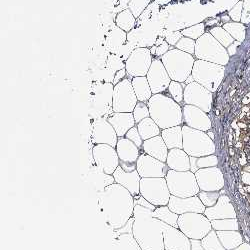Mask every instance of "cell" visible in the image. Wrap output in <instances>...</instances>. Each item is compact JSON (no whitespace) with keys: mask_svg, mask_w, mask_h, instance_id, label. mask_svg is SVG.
Masks as SVG:
<instances>
[{"mask_svg":"<svg viewBox=\"0 0 250 250\" xmlns=\"http://www.w3.org/2000/svg\"><path fill=\"white\" fill-rule=\"evenodd\" d=\"M169 44L166 42V41L164 40L163 42L161 44H159L158 46H156V52H155V55L156 56H160L162 57L166 52H168L169 50Z\"/></svg>","mask_w":250,"mask_h":250,"instance_id":"obj_51","label":"cell"},{"mask_svg":"<svg viewBox=\"0 0 250 250\" xmlns=\"http://www.w3.org/2000/svg\"><path fill=\"white\" fill-rule=\"evenodd\" d=\"M198 197L200 198L201 202L204 204L205 207H212L214 206L219 197L220 193L219 191H201L198 193Z\"/></svg>","mask_w":250,"mask_h":250,"instance_id":"obj_38","label":"cell"},{"mask_svg":"<svg viewBox=\"0 0 250 250\" xmlns=\"http://www.w3.org/2000/svg\"><path fill=\"white\" fill-rule=\"evenodd\" d=\"M115 148L119 157L120 167L127 172L136 170V163L140 156L139 147L126 137H120Z\"/></svg>","mask_w":250,"mask_h":250,"instance_id":"obj_15","label":"cell"},{"mask_svg":"<svg viewBox=\"0 0 250 250\" xmlns=\"http://www.w3.org/2000/svg\"><path fill=\"white\" fill-rule=\"evenodd\" d=\"M125 137H126L127 139H129L130 141H132L137 147H142V145H143V139H142V137H141V135H140V133H139V131H138V128L137 127H132L127 133H126V135H125Z\"/></svg>","mask_w":250,"mask_h":250,"instance_id":"obj_45","label":"cell"},{"mask_svg":"<svg viewBox=\"0 0 250 250\" xmlns=\"http://www.w3.org/2000/svg\"><path fill=\"white\" fill-rule=\"evenodd\" d=\"M134 205H140L143 207H146V208H149V209H151V210L156 209V206L151 204L147 199H145L141 194L134 196Z\"/></svg>","mask_w":250,"mask_h":250,"instance_id":"obj_50","label":"cell"},{"mask_svg":"<svg viewBox=\"0 0 250 250\" xmlns=\"http://www.w3.org/2000/svg\"><path fill=\"white\" fill-rule=\"evenodd\" d=\"M142 149L144 153H146L162 162H166V160H167L169 149L166 146L161 135L144 140Z\"/></svg>","mask_w":250,"mask_h":250,"instance_id":"obj_26","label":"cell"},{"mask_svg":"<svg viewBox=\"0 0 250 250\" xmlns=\"http://www.w3.org/2000/svg\"><path fill=\"white\" fill-rule=\"evenodd\" d=\"M181 34L180 32H172V31H168L165 35V41L167 42L169 45H176L179 40L181 39Z\"/></svg>","mask_w":250,"mask_h":250,"instance_id":"obj_48","label":"cell"},{"mask_svg":"<svg viewBox=\"0 0 250 250\" xmlns=\"http://www.w3.org/2000/svg\"><path fill=\"white\" fill-rule=\"evenodd\" d=\"M183 99L186 104L196 106L205 112H209L211 109V92L197 82H192L187 84L184 90Z\"/></svg>","mask_w":250,"mask_h":250,"instance_id":"obj_14","label":"cell"},{"mask_svg":"<svg viewBox=\"0 0 250 250\" xmlns=\"http://www.w3.org/2000/svg\"><path fill=\"white\" fill-rule=\"evenodd\" d=\"M140 194L156 207L168 205L171 196L165 177L141 178Z\"/></svg>","mask_w":250,"mask_h":250,"instance_id":"obj_7","label":"cell"},{"mask_svg":"<svg viewBox=\"0 0 250 250\" xmlns=\"http://www.w3.org/2000/svg\"><path fill=\"white\" fill-rule=\"evenodd\" d=\"M203 214L210 221L216 219L236 218L234 207L227 195H220L217 203L212 207H206Z\"/></svg>","mask_w":250,"mask_h":250,"instance_id":"obj_23","label":"cell"},{"mask_svg":"<svg viewBox=\"0 0 250 250\" xmlns=\"http://www.w3.org/2000/svg\"><path fill=\"white\" fill-rule=\"evenodd\" d=\"M183 118L187 126L191 128L201 131H207L211 128L209 117L205 111L196 106L186 104L183 107Z\"/></svg>","mask_w":250,"mask_h":250,"instance_id":"obj_22","label":"cell"},{"mask_svg":"<svg viewBox=\"0 0 250 250\" xmlns=\"http://www.w3.org/2000/svg\"><path fill=\"white\" fill-rule=\"evenodd\" d=\"M112 95L113 112H133L138 99L129 79H123L115 84Z\"/></svg>","mask_w":250,"mask_h":250,"instance_id":"obj_10","label":"cell"},{"mask_svg":"<svg viewBox=\"0 0 250 250\" xmlns=\"http://www.w3.org/2000/svg\"><path fill=\"white\" fill-rule=\"evenodd\" d=\"M182 134L183 150L189 156L198 158L214 154L215 144L204 131L185 125L182 127Z\"/></svg>","mask_w":250,"mask_h":250,"instance_id":"obj_5","label":"cell"},{"mask_svg":"<svg viewBox=\"0 0 250 250\" xmlns=\"http://www.w3.org/2000/svg\"><path fill=\"white\" fill-rule=\"evenodd\" d=\"M168 91L171 95V98L174 99L177 103H180L183 100V98H184L183 87L179 82L171 81L169 84V87H168Z\"/></svg>","mask_w":250,"mask_h":250,"instance_id":"obj_42","label":"cell"},{"mask_svg":"<svg viewBox=\"0 0 250 250\" xmlns=\"http://www.w3.org/2000/svg\"><path fill=\"white\" fill-rule=\"evenodd\" d=\"M150 117L161 130L178 126L182 123L183 111L179 104L162 93L153 94L147 102Z\"/></svg>","mask_w":250,"mask_h":250,"instance_id":"obj_3","label":"cell"},{"mask_svg":"<svg viewBox=\"0 0 250 250\" xmlns=\"http://www.w3.org/2000/svg\"><path fill=\"white\" fill-rule=\"evenodd\" d=\"M133 116L135 119V122L138 124L140 121H142L143 119L150 117V113H149V107L147 102H141L138 101V103L136 104V106L133 110Z\"/></svg>","mask_w":250,"mask_h":250,"instance_id":"obj_39","label":"cell"},{"mask_svg":"<svg viewBox=\"0 0 250 250\" xmlns=\"http://www.w3.org/2000/svg\"><path fill=\"white\" fill-rule=\"evenodd\" d=\"M207 134H208V136H209L211 139H213V137H214V136H213V133H211V132H208Z\"/></svg>","mask_w":250,"mask_h":250,"instance_id":"obj_58","label":"cell"},{"mask_svg":"<svg viewBox=\"0 0 250 250\" xmlns=\"http://www.w3.org/2000/svg\"><path fill=\"white\" fill-rule=\"evenodd\" d=\"M190 244H191V250H205L201 240L199 239H190Z\"/></svg>","mask_w":250,"mask_h":250,"instance_id":"obj_53","label":"cell"},{"mask_svg":"<svg viewBox=\"0 0 250 250\" xmlns=\"http://www.w3.org/2000/svg\"><path fill=\"white\" fill-rule=\"evenodd\" d=\"M131 1V0H119V5H118V7L120 8V9H126V6H128V4H129V2Z\"/></svg>","mask_w":250,"mask_h":250,"instance_id":"obj_55","label":"cell"},{"mask_svg":"<svg viewBox=\"0 0 250 250\" xmlns=\"http://www.w3.org/2000/svg\"><path fill=\"white\" fill-rule=\"evenodd\" d=\"M150 52H151V54H155V52H156V45H154V46L150 49Z\"/></svg>","mask_w":250,"mask_h":250,"instance_id":"obj_57","label":"cell"},{"mask_svg":"<svg viewBox=\"0 0 250 250\" xmlns=\"http://www.w3.org/2000/svg\"><path fill=\"white\" fill-rule=\"evenodd\" d=\"M127 40V33L118 26H115L109 33L107 40H106V46L112 52V54H116L119 48L126 43Z\"/></svg>","mask_w":250,"mask_h":250,"instance_id":"obj_30","label":"cell"},{"mask_svg":"<svg viewBox=\"0 0 250 250\" xmlns=\"http://www.w3.org/2000/svg\"><path fill=\"white\" fill-rule=\"evenodd\" d=\"M153 216L157 218L160 221H163L165 223H167L173 227L178 228V217L179 215L172 212L170 210V208L168 205L165 206H158L156 207V209L153 210Z\"/></svg>","mask_w":250,"mask_h":250,"instance_id":"obj_33","label":"cell"},{"mask_svg":"<svg viewBox=\"0 0 250 250\" xmlns=\"http://www.w3.org/2000/svg\"><path fill=\"white\" fill-rule=\"evenodd\" d=\"M195 54L201 60L214 63L225 64L227 61L225 50L210 34H204L197 40Z\"/></svg>","mask_w":250,"mask_h":250,"instance_id":"obj_11","label":"cell"},{"mask_svg":"<svg viewBox=\"0 0 250 250\" xmlns=\"http://www.w3.org/2000/svg\"><path fill=\"white\" fill-rule=\"evenodd\" d=\"M212 228L215 231H226V230H238V221L236 218L227 219H216L211 220Z\"/></svg>","mask_w":250,"mask_h":250,"instance_id":"obj_35","label":"cell"},{"mask_svg":"<svg viewBox=\"0 0 250 250\" xmlns=\"http://www.w3.org/2000/svg\"><path fill=\"white\" fill-rule=\"evenodd\" d=\"M146 77L153 94L162 93L168 89L170 82L172 81L161 59H153Z\"/></svg>","mask_w":250,"mask_h":250,"instance_id":"obj_18","label":"cell"},{"mask_svg":"<svg viewBox=\"0 0 250 250\" xmlns=\"http://www.w3.org/2000/svg\"><path fill=\"white\" fill-rule=\"evenodd\" d=\"M136 170L141 178H157L167 175L169 167L166 162H162L146 153H143L140 154L137 160Z\"/></svg>","mask_w":250,"mask_h":250,"instance_id":"obj_16","label":"cell"},{"mask_svg":"<svg viewBox=\"0 0 250 250\" xmlns=\"http://www.w3.org/2000/svg\"><path fill=\"white\" fill-rule=\"evenodd\" d=\"M165 250H191L190 239L179 228L160 221Z\"/></svg>","mask_w":250,"mask_h":250,"instance_id":"obj_19","label":"cell"},{"mask_svg":"<svg viewBox=\"0 0 250 250\" xmlns=\"http://www.w3.org/2000/svg\"><path fill=\"white\" fill-rule=\"evenodd\" d=\"M201 242L205 250H226L215 230H211L204 238L201 239Z\"/></svg>","mask_w":250,"mask_h":250,"instance_id":"obj_36","label":"cell"},{"mask_svg":"<svg viewBox=\"0 0 250 250\" xmlns=\"http://www.w3.org/2000/svg\"><path fill=\"white\" fill-rule=\"evenodd\" d=\"M151 0H131L127 8L132 12L135 18L139 17L144 9L148 6Z\"/></svg>","mask_w":250,"mask_h":250,"instance_id":"obj_40","label":"cell"},{"mask_svg":"<svg viewBox=\"0 0 250 250\" xmlns=\"http://www.w3.org/2000/svg\"><path fill=\"white\" fill-rule=\"evenodd\" d=\"M131 83L138 101L148 102L149 99L152 97L153 93L151 91L147 77L146 76L133 77L131 80Z\"/></svg>","mask_w":250,"mask_h":250,"instance_id":"obj_29","label":"cell"},{"mask_svg":"<svg viewBox=\"0 0 250 250\" xmlns=\"http://www.w3.org/2000/svg\"><path fill=\"white\" fill-rule=\"evenodd\" d=\"M125 68L124 60L117 54H111L107 58V69L116 73L117 71Z\"/></svg>","mask_w":250,"mask_h":250,"instance_id":"obj_41","label":"cell"},{"mask_svg":"<svg viewBox=\"0 0 250 250\" xmlns=\"http://www.w3.org/2000/svg\"><path fill=\"white\" fill-rule=\"evenodd\" d=\"M136 18L128 8L122 10L116 16V26H118L126 33L130 32L134 28Z\"/></svg>","mask_w":250,"mask_h":250,"instance_id":"obj_34","label":"cell"},{"mask_svg":"<svg viewBox=\"0 0 250 250\" xmlns=\"http://www.w3.org/2000/svg\"><path fill=\"white\" fill-rule=\"evenodd\" d=\"M102 205L108 225L115 230L123 228L134 215V196L116 182L104 188Z\"/></svg>","mask_w":250,"mask_h":250,"instance_id":"obj_1","label":"cell"},{"mask_svg":"<svg viewBox=\"0 0 250 250\" xmlns=\"http://www.w3.org/2000/svg\"><path fill=\"white\" fill-rule=\"evenodd\" d=\"M196 160H197V157H192L190 156V171L195 173L198 169L197 167V163H196Z\"/></svg>","mask_w":250,"mask_h":250,"instance_id":"obj_54","label":"cell"},{"mask_svg":"<svg viewBox=\"0 0 250 250\" xmlns=\"http://www.w3.org/2000/svg\"><path fill=\"white\" fill-rule=\"evenodd\" d=\"M126 73H127V71H126V69H121V70H119V71H117L116 73H115V76H114V80H113V83L114 84H117L118 82H120L121 80H123V78L125 77V75H126Z\"/></svg>","mask_w":250,"mask_h":250,"instance_id":"obj_52","label":"cell"},{"mask_svg":"<svg viewBox=\"0 0 250 250\" xmlns=\"http://www.w3.org/2000/svg\"><path fill=\"white\" fill-rule=\"evenodd\" d=\"M92 155L101 171L113 175L119 166V157L115 147L108 144H96L92 149Z\"/></svg>","mask_w":250,"mask_h":250,"instance_id":"obj_13","label":"cell"},{"mask_svg":"<svg viewBox=\"0 0 250 250\" xmlns=\"http://www.w3.org/2000/svg\"><path fill=\"white\" fill-rule=\"evenodd\" d=\"M195 45L196 43L193 41V39L188 38V37H183L179 40V42L175 45L177 49L184 51L186 53H193L195 52Z\"/></svg>","mask_w":250,"mask_h":250,"instance_id":"obj_44","label":"cell"},{"mask_svg":"<svg viewBox=\"0 0 250 250\" xmlns=\"http://www.w3.org/2000/svg\"><path fill=\"white\" fill-rule=\"evenodd\" d=\"M132 234L142 250H165L160 220L153 210L140 205L134 207Z\"/></svg>","mask_w":250,"mask_h":250,"instance_id":"obj_2","label":"cell"},{"mask_svg":"<svg viewBox=\"0 0 250 250\" xmlns=\"http://www.w3.org/2000/svg\"><path fill=\"white\" fill-rule=\"evenodd\" d=\"M136 48V46L133 44V43H131V42H128L127 43H125V44H123L120 48H119V50L117 51V55L119 56V57H121L124 61H126L127 59H128V57L131 55V53L134 51V49Z\"/></svg>","mask_w":250,"mask_h":250,"instance_id":"obj_46","label":"cell"},{"mask_svg":"<svg viewBox=\"0 0 250 250\" xmlns=\"http://www.w3.org/2000/svg\"><path fill=\"white\" fill-rule=\"evenodd\" d=\"M192 75L200 85L209 91H214L223 76V68L211 62L199 60L194 63Z\"/></svg>","mask_w":250,"mask_h":250,"instance_id":"obj_9","label":"cell"},{"mask_svg":"<svg viewBox=\"0 0 250 250\" xmlns=\"http://www.w3.org/2000/svg\"><path fill=\"white\" fill-rule=\"evenodd\" d=\"M178 228L189 239L201 240L212 230V225L203 213H184L178 217Z\"/></svg>","mask_w":250,"mask_h":250,"instance_id":"obj_8","label":"cell"},{"mask_svg":"<svg viewBox=\"0 0 250 250\" xmlns=\"http://www.w3.org/2000/svg\"><path fill=\"white\" fill-rule=\"evenodd\" d=\"M203 30H204L203 24H199V25L193 26V27H191V28L185 29V30H183L181 33H182L183 35L187 36L188 38L197 39V38H200L201 34L203 33Z\"/></svg>","mask_w":250,"mask_h":250,"instance_id":"obj_47","label":"cell"},{"mask_svg":"<svg viewBox=\"0 0 250 250\" xmlns=\"http://www.w3.org/2000/svg\"><path fill=\"white\" fill-rule=\"evenodd\" d=\"M166 164L169 169L175 171H189L190 170V156L183 149L174 148L168 152Z\"/></svg>","mask_w":250,"mask_h":250,"instance_id":"obj_27","label":"cell"},{"mask_svg":"<svg viewBox=\"0 0 250 250\" xmlns=\"http://www.w3.org/2000/svg\"><path fill=\"white\" fill-rule=\"evenodd\" d=\"M211 32L214 35V37L217 38L220 42L224 45H227L229 43V41H230L229 40V37L226 34V32L223 31V29H221V28H214V29H212Z\"/></svg>","mask_w":250,"mask_h":250,"instance_id":"obj_49","label":"cell"},{"mask_svg":"<svg viewBox=\"0 0 250 250\" xmlns=\"http://www.w3.org/2000/svg\"><path fill=\"white\" fill-rule=\"evenodd\" d=\"M223 247L226 250H232L243 243L242 235L238 230H226V231H216Z\"/></svg>","mask_w":250,"mask_h":250,"instance_id":"obj_31","label":"cell"},{"mask_svg":"<svg viewBox=\"0 0 250 250\" xmlns=\"http://www.w3.org/2000/svg\"><path fill=\"white\" fill-rule=\"evenodd\" d=\"M166 144V146L170 150L174 148L183 149V134L182 127L180 125L170 128H166L161 131L160 134Z\"/></svg>","mask_w":250,"mask_h":250,"instance_id":"obj_28","label":"cell"},{"mask_svg":"<svg viewBox=\"0 0 250 250\" xmlns=\"http://www.w3.org/2000/svg\"><path fill=\"white\" fill-rule=\"evenodd\" d=\"M168 207L172 212L178 215L184 213H204L206 209V207L197 195L185 198L171 195L168 202Z\"/></svg>","mask_w":250,"mask_h":250,"instance_id":"obj_20","label":"cell"},{"mask_svg":"<svg viewBox=\"0 0 250 250\" xmlns=\"http://www.w3.org/2000/svg\"><path fill=\"white\" fill-rule=\"evenodd\" d=\"M232 250H250V244L242 243L241 245H239L238 247H236V248H234Z\"/></svg>","mask_w":250,"mask_h":250,"instance_id":"obj_56","label":"cell"},{"mask_svg":"<svg viewBox=\"0 0 250 250\" xmlns=\"http://www.w3.org/2000/svg\"><path fill=\"white\" fill-rule=\"evenodd\" d=\"M152 54L146 47L135 48L125 61V69L132 77L146 76L152 63Z\"/></svg>","mask_w":250,"mask_h":250,"instance_id":"obj_12","label":"cell"},{"mask_svg":"<svg viewBox=\"0 0 250 250\" xmlns=\"http://www.w3.org/2000/svg\"><path fill=\"white\" fill-rule=\"evenodd\" d=\"M107 120L112 125L119 138L126 135L136 123L132 112H113Z\"/></svg>","mask_w":250,"mask_h":250,"instance_id":"obj_25","label":"cell"},{"mask_svg":"<svg viewBox=\"0 0 250 250\" xmlns=\"http://www.w3.org/2000/svg\"><path fill=\"white\" fill-rule=\"evenodd\" d=\"M138 131L143 140H147L161 134V129L151 117H147L137 124Z\"/></svg>","mask_w":250,"mask_h":250,"instance_id":"obj_32","label":"cell"},{"mask_svg":"<svg viewBox=\"0 0 250 250\" xmlns=\"http://www.w3.org/2000/svg\"><path fill=\"white\" fill-rule=\"evenodd\" d=\"M161 61L171 80L177 82L186 81L189 74L192 72L195 63L193 57L189 53H186L177 48L166 52L161 57Z\"/></svg>","mask_w":250,"mask_h":250,"instance_id":"obj_4","label":"cell"},{"mask_svg":"<svg viewBox=\"0 0 250 250\" xmlns=\"http://www.w3.org/2000/svg\"><path fill=\"white\" fill-rule=\"evenodd\" d=\"M195 177L201 191H220L224 186L223 173L217 166L197 170Z\"/></svg>","mask_w":250,"mask_h":250,"instance_id":"obj_17","label":"cell"},{"mask_svg":"<svg viewBox=\"0 0 250 250\" xmlns=\"http://www.w3.org/2000/svg\"><path fill=\"white\" fill-rule=\"evenodd\" d=\"M115 182L126 188L133 196L140 194V180L141 177L137 170L127 172L123 170L118 166L115 172L113 173Z\"/></svg>","mask_w":250,"mask_h":250,"instance_id":"obj_24","label":"cell"},{"mask_svg":"<svg viewBox=\"0 0 250 250\" xmlns=\"http://www.w3.org/2000/svg\"><path fill=\"white\" fill-rule=\"evenodd\" d=\"M123 250H142L132 233H123L118 237Z\"/></svg>","mask_w":250,"mask_h":250,"instance_id":"obj_37","label":"cell"},{"mask_svg":"<svg viewBox=\"0 0 250 250\" xmlns=\"http://www.w3.org/2000/svg\"><path fill=\"white\" fill-rule=\"evenodd\" d=\"M198 169L208 168V167H215L218 164V158L215 155H208L203 157H198L196 160Z\"/></svg>","mask_w":250,"mask_h":250,"instance_id":"obj_43","label":"cell"},{"mask_svg":"<svg viewBox=\"0 0 250 250\" xmlns=\"http://www.w3.org/2000/svg\"><path fill=\"white\" fill-rule=\"evenodd\" d=\"M118 136L112 125L107 119L99 118L93 123L92 141L95 144H108L112 147H116Z\"/></svg>","mask_w":250,"mask_h":250,"instance_id":"obj_21","label":"cell"},{"mask_svg":"<svg viewBox=\"0 0 250 250\" xmlns=\"http://www.w3.org/2000/svg\"><path fill=\"white\" fill-rule=\"evenodd\" d=\"M170 194L176 197H191L198 195L200 188L195 173L189 171H175L169 169L165 176Z\"/></svg>","mask_w":250,"mask_h":250,"instance_id":"obj_6","label":"cell"}]
</instances>
